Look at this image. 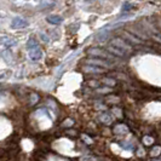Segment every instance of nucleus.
<instances>
[{"label": "nucleus", "mask_w": 161, "mask_h": 161, "mask_svg": "<svg viewBox=\"0 0 161 161\" xmlns=\"http://www.w3.org/2000/svg\"><path fill=\"white\" fill-rule=\"evenodd\" d=\"M73 125H74V120H72V119H67V120L63 121V124H62L63 127H72Z\"/></svg>", "instance_id": "f3484780"}, {"label": "nucleus", "mask_w": 161, "mask_h": 161, "mask_svg": "<svg viewBox=\"0 0 161 161\" xmlns=\"http://www.w3.org/2000/svg\"><path fill=\"white\" fill-rule=\"evenodd\" d=\"M47 22L51 24H61L63 22V18L61 16H55V15H52V16L47 17Z\"/></svg>", "instance_id": "6e6552de"}, {"label": "nucleus", "mask_w": 161, "mask_h": 161, "mask_svg": "<svg viewBox=\"0 0 161 161\" xmlns=\"http://www.w3.org/2000/svg\"><path fill=\"white\" fill-rule=\"evenodd\" d=\"M87 53H89V55H91V56L102 57V58H105V59H114V58H115V57H114V55L109 53L108 51L101 50V48H89Z\"/></svg>", "instance_id": "7ed1b4c3"}, {"label": "nucleus", "mask_w": 161, "mask_h": 161, "mask_svg": "<svg viewBox=\"0 0 161 161\" xmlns=\"http://www.w3.org/2000/svg\"><path fill=\"white\" fill-rule=\"evenodd\" d=\"M4 44H5L6 46H11V45H15V44H16V41L10 40V39H6V40H4Z\"/></svg>", "instance_id": "a211bd4d"}, {"label": "nucleus", "mask_w": 161, "mask_h": 161, "mask_svg": "<svg viewBox=\"0 0 161 161\" xmlns=\"http://www.w3.org/2000/svg\"><path fill=\"white\" fill-rule=\"evenodd\" d=\"M41 36H42V40L46 41V42H47V41H48V36H47V35H45L44 33H41Z\"/></svg>", "instance_id": "393cba45"}, {"label": "nucleus", "mask_w": 161, "mask_h": 161, "mask_svg": "<svg viewBox=\"0 0 161 161\" xmlns=\"http://www.w3.org/2000/svg\"><path fill=\"white\" fill-rule=\"evenodd\" d=\"M89 85L91 86V87H98V85H99V82L96 80H91L89 81Z\"/></svg>", "instance_id": "412c9836"}, {"label": "nucleus", "mask_w": 161, "mask_h": 161, "mask_svg": "<svg viewBox=\"0 0 161 161\" xmlns=\"http://www.w3.org/2000/svg\"><path fill=\"white\" fill-rule=\"evenodd\" d=\"M101 121L107 124V125H110V124H112V119L109 118L108 114H102V115H101Z\"/></svg>", "instance_id": "ddd939ff"}, {"label": "nucleus", "mask_w": 161, "mask_h": 161, "mask_svg": "<svg viewBox=\"0 0 161 161\" xmlns=\"http://www.w3.org/2000/svg\"><path fill=\"white\" fill-rule=\"evenodd\" d=\"M124 35H125V39H127L129 41H131L132 44H142L143 40L142 39H137L135 35H132L131 33H127V32H124Z\"/></svg>", "instance_id": "0eeeda50"}, {"label": "nucleus", "mask_w": 161, "mask_h": 161, "mask_svg": "<svg viewBox=\"0 0 161 161\" xmlns=\"http://www.w3.org/2000/svg\"><path fill=\"white\" fill-rule=\"evenodd\" d=\"M114 133H116V135H120V133H126L127 132V127H126V125H122V124H119V125H116L115 127H114Z\"/></svg>", "instance_id": "1a4fd4ad"}, {"label": "nucleus", "mask_w": 161, "mask_h": 161, "mask_svg": "<svg viewBox=\"0 0 161 161\" xmlns=\"http://www.w3.org/2000/svg\"><path fill=\"white\" fill-rule=\"evenodd\" d=\"M160 154H161V147H159V145H155L153 149L150 150V155L154 156V158L155 156H159Z\"/></svg>", "instance_id": "f8f14e48"}, {"label": "nucleus", "mask_w": 161, "mask_h": 161, "mask_svg": "<svg viewBox=\"0 0 161 161\" xmlns=\"http://www.w3.org/2000/svg\"><path fill=\"white\" fill-rule=\"evenodd\" d=\"M38 46V41L35 40V38H31L29 40L27 41V47L29 48H34V47H36Z\"/></svg>", "instance_id": "9b49d317"}, {"label": "nucleus", "mask_w": 161, "mask_h": 161, "mask_svg": "<svg viewBox=\"0 0 161 161\" xmlns=\"http://www.w3.org/2000/svg\"><path fill=\"white\" fill-rule=\"evenodd\" d=\"M107 51L109 52V53H113V55H116V56H120V57H125L127 53L125 52V51H122V50H120V48H116L114 47V46H109V47H107Z\"/></svg>", "instance_id": "423d86ee"}, {"label": "nucleus", "mask_w": 161, "mask_h": 161, "mask_svg": "<svg viewBox=\"0 0 161 161\" xmlns=\"http://www.w3.org/2000/svg\"><path fill=\"white\" fill-rule=\"evenodd\" d=\"M121 145H122L125 149H132V148H133V145L130 144V143H121Z\"/></svg>", "instance_id": "5701e85b"}, {"label": "nucleus", "mask_w": 161, "mask_h": 161, "mask_svg": "<svg viewBox=\"0 0 161 161\" xmlns=\"http://www.w3.org/2000/svg\"><path fill=\"white\" fill-rule=\"evenodd\" d=\"M82 70L85 73H103L104 69H98L96 67H92V65H85L82 68Z\"/></svg>", "instance_id": "9d476101"}, {"label": "nucleus", "mask_w": 161, "mask_h": 161, "mask_svg": "<svg viewBox=\"0 0 161 161\" xmlns=\"http://www.w3.org/2000/svg\"><path fill=\"white\" fill-rule=\"evenodd\" d=\"M137 154L139 155V156H143V155H144V150H143V149H138Z\"/></svg>", "instance_id": "a878e982"}, {"label": "nucleus", "mask_w": 161, "mask_h": 161, "mask_svg": "<svg viewBox=\"0 0 161 161\" xmlns=\"http://www.w3.org/2000/svg\"><path fill=\"white\" fill-rule=\"evenodd\" d=\"M154 142L153 137H150V136H144L143 137V143H144L145 145H152Z\"/></svg>", "instance_id": "2eb2a0df"}, {"label": "nucleus", "mask_w": 161, "mask_h": 161, "mask_svg": "<svg viewBox=\"0 0 161 161\" xmlns=\"http://www.w3.org/2000/svg\"><path fill=\"white\" fill-rule=\"evenodd\" d=\"M113 112L116 114V116H118V118H121V116H122V112H121L119 108H113Z\"/></svg>", "instance_id": "6ab92c4d"}, {"label": "nucleus", "mask_w": 161, "mask_h": 161, "mask_svg": "<svg viewBox=\"0 0 161 161\" xmlns=\"http://www.w3.org/2000/svg\"><path fill=\"white\" fill-rule=\"evenodd\" d=\"M41 5L45 8H50V6L55 5V1L53 0H41Z\"/></svg>", "instance_id": "4468645a"}, {"label": "nucleus", "mask_w": 161, "mask_h": 161, "mask_svg": "<svg viewBox=\"0 0 161 161\" xmlns=\"http://www.w3.org/2000/svg\"><path fill=\"white\" fill-rule=\"evenodd\" d=\"M84 63L86 65H93V67H102V68H107V69H112L113 65L110 64L109 62H107L104 59H98V58H87L84 61Z\"/></svg>", "instance_id": "f03ea898"}, {"label": "nucleus", "mask_w": 161, "mask_h": 161, "mask_svg": "<svg viewBox=\"0 0 161 161\" xmlns=\"http://www.w3.org/2000/svg\"><path fill=\"white\" fill-rule=\"evenodd\" d=\"M109 91H110L109 89H98V92H102V93H107Z\"/></svg>", "instance_id": "b1692460"}, {"label": "nucleus", "mask_w": 161, "mask_h": 161, "mask_svg": "<svg viewBox=\"0 0 161 161\" xmlns=\"http://www.w3.org/2000/svg\"><path fill=\"white\" fill-rule=\"evenodd\" d=\"M28 25V22L23 19V18H21V17H16V18H14L12 19V22H11V27L12 28H15V29H19V28H25Z\"/></svg>", "instance_id": "20e7f679"}, {"label": "nucleus", "mask_w": 161, "mask_h": 161, "mask_svg": "<svg viewBox=\"0 0 161 161\" xmlns=\"http://www.w3.org/2000/svg\"><path fill=\"white\" fill-rule=\"evenodd\" d=\"M110 44H112V46L116 48H120L122 51H125L126 53H130L132 51V46L125 39H122V38H115V39L112 40Z\"/></svg>", "instance_id": "f257e3e1"}, {"label": "nucleus", "mask_w": 161, "mask_h": 161, "mask_svg": "<svg viewBox=\"0 0 161 161\" xmlns=\"http://www.w3.org/2000/svg\"><path fill=\"white\" fill-rule=\"evenodd\" d=\"M153 161H160V160H153Z\"/></svg>", "instance_id": "cd10ccee"}, {"label": "nucleus", "mask_w": 161, "mask_h": 161, "mask_svg": "<svg viewBox=\"0 0 161 161\" xmlns=\"http://www.w3.org/2000/svg\"><path fill=\"white\" fill-rule=\"evenodd\" d=\"M39 101V96L38 95H32V101H31V103L34 104V103H36Z\"/></svg>", "instance_id": "4be33fe9"}, {"label": "nucleus", "mask_w": 161, "mask_h": 161, "mask_svg": "<svg viewBox=\"0 0 161 161\" xmlns=\"http://www.w3.org/2000/svg\"><path fill=\"white\" fill-rule=\"evenodd\" d=\"M29 57H31V59H33V61H38V59H40L41 57H42V51L39 48V46L31 48L29 50Z\"/></svg>", "instance_id": "39448f33"}, {"label": "nucleus", "mask_w": 161, "mask_h": 161, "mask_svg": "<svg viewBox=\"0 0 161 161\" xmlns=\"http://www.w3.org/2000/svg\"><path fill=\"white\" fill-rule=\"evenodd\" d=\"M82 139H84L87 144H92V142H93V141H92V139H90V137L89 136H86V135H82Z\"/></svg>", "instance_id": "aec40b11"}, {"label": "nucleus", "mask_w": 161, "mask_h": 161, "mask_svg": "<svg viewBox=\"0 0 161 161\" xmlns=\"http://www.w3.org/2000/svg\"><path fill=\"white\" fill-rule=\"evenodd\" d=\"M3 76H4V75H0V79H1V78H3Z\"/></svg>", "instance_id": "bb28decb"}, {"label": "nucleus", "mask_w": 161, "mask_h": 161, "mask_svg": "<svg viewBox=\"0 0 161 161\" xmlns=\"http://www.w3.org/2000/svg\"><path fill=\"white\" fill-rule=\"evenodd\" d=\"M102 82L105 84V85H108V86H114V85H115V80H113V79H108V78L102 79Z\"/></svg>", "instance_id": "dca6fc26"}]
</instances>
